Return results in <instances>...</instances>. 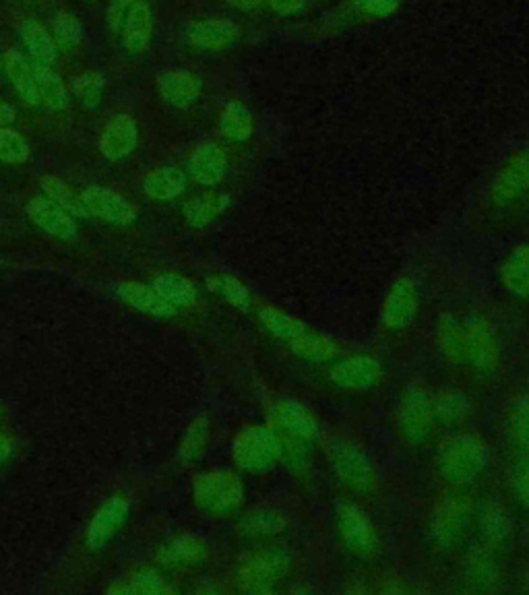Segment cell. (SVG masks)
Returning <instances> with one entry per match:
<instances>
[{"label":"cell","mask_w":529,"mask_h":595,"mask_svg":"<svg viewBox=\"0 0 529 595\" xmlns=\"http://www.w3.org/2000/svg\"><path fill=\"white\" fill-rule=\"evenodd\" d=\"M240 38V27L232 19H203L186 31V42L199 50H224Z\"/></svg>","instance_id":"603a6c76"},{"label":"cell","mask_w":529,"mask_h":595,"mask_svg":"<svg viewBox=\"0 0 529 595\" xmlns=\"http://www.w3.org/2000/svg\"><path fill=\"white\" fill-rule=\"evenodd\" d=\"M232 461L246 474H265L279 465V432L269 424H248L232 441Z\"/></svg>","instance_id":"52a82bcc"},{"label":"cell","mask_w":529,"mask_h":595,"mask_svg":"<svg viewBox=\"0 0 529 595\" xmlns=\"http://www.w3.org/2000/svg\"><path fill=\"white\" fill-rule=\"evenodd\" d=\"M0 416H3V414H0Z\"/></svg>","instance_id":"9f6ffc18"},{"label":"cell","mask_w":529,"mask_h":595,"mask_svg":"<svg viewBox=\"0 0 529 595\" xmlns=\"http://www.w3.org/2000/svg\"><path fill=\"white\" fill-rule=\"evenodd\" d=\"M329 379L333 385L346 391H370L383 379V364L379 358L370 354H350L339 356L331 362Z\"/></svg>","instance_id":"30bf717a"},{"label":"cell","mask_w":529,"mask_h":595,"mask_svg":"<svg viewBox=\"0 0 529 595\" xmlns=\"http://www.w3.org/2000/svg\"><path fill=\"white\" fill-rule=\"evenodd\" d=\"M476 523L472 500L463 494H445L428 519V540L434 550L451 554L468 542Z\"/></svg>","instance_id":"277c9868"},{"label":"cell","mask_w":529,"mask_h":595,"mask_svg":"<svg viewBox=\"0 0 529 595\" xmlns=\"http://www.w3.org/2000/svg\"><path fill=\"white\" fill-rule=\"evenodd\" d=\"M207 542L195 534H180L158 550V562L166 569H191L207 558Z\"/></svg>","instance_id":"cb8c5ba5"},{"label":"cell","mask_w":529,"mask_h":595,"mask_svg":"<svg viewBox=\"0 0 529 595\" xmlns=\"http://www.w3.org/2000/svg\"><path fill=\"white\" fill-rule=\"evenodd\" d=\"M503 567L499 560V550L482 544L474 548L463 560L461 583L468 591H492L501 583Z\"/></svg>","instance_id":"2e32d148"},{"label":"cell","mask_w":529,"mask_h":595,"mask_svg":"<svg viewBox=\"0 0 529 595\" xmlns=\"http://www.w3.org/2000/svg\"><path fill=\"white\" fill-rule=\"evenodd\" d=\"M420 308V292L416 281L410 277H399L389 288L383 306H381V325L387 331L408 329Z\"/></svg>","instance_id":"7c38bea8"},{"label":"cell","mask_w":529,"mask_h":595,"mask_svg":"<svg viewBox=\"0 0 529 595\" xmlns=\"http://www.w3.org/2000/svg\"><path fill=\"white\" fill-rule=\"evenodd\" d=\"M25 213L31 219V224L38 226L42 232L56 240L71 242L77 238V219L65 209H60L58 205L48 201L46 197L29 199L25 205Z\"/></svg>","instance_id":"ac0fdd59"},{"label":"cell","mask_w":529,"mask_h":595,"mask_svg":"<svg viewBox=\"0 0 529 595\" xmlns=\"http://www.w3.org/2000/svg\"><path fill=\"white\" fill-rule=\"evenodd\" d=\"M267 3V0H228V5L234 7V9H240V11H251V9H257L259 5Z\"/></svg>","instance_id":"f5cc1de1"},{"label":"cell","mask_w":529,"mask_h":595,"mask_svg":"<svg viewBox=\"0 0 529 595\" xmlns=\"http://www.w3.org/2000/svg\"><path fill=\"white\" fill-rule=\"evenodd\" d=\"M186 184H189V176L178 166H162L149 172L143 180V193L158 201V203H168L178 199L184 191Z\"/></svg>","instance_id":"4dcf8cb0"},{"label":"cell","mask_w":529,"mask_h":595,"mask_svg":"<svg viewBox=\"0 0 529 595\" xmlns=\"http://www.w3.org/2000/svg\"><path fill=\"white\" fill-rule=\"evenodd\" d=\"M356 5L366 15L389 17L399 7V0H356Z\"/></svg>","instance_id":"c3c4849f"},{"label":"cell","mask_w":529,"mask_h":595,"mask_svg":"<svg viewBox=\"0 0 529 595\" xmlns=\"http://www.w3.org/2000/svg\"><path fill=\"white\" fill-rule=\"evenodd\" d=\"M13 455V441L7 436L0 432V467H3Z\"/></svg>","instance_id":"816d5d0a"},{"label":"cell","mask_w":529,"mask_h":595,"mask_svg":"<svg viewBox=\"0 0 529 595\" xmlns=\"http://www.w3.org/2000/svg\"><path fill=\"white\" fill-rule=\"evenodd\" d=\"M193 503L209 517H230L246 503L242 478L228 467H211L193 480Z\"/></svg>","instance_id":"8992f818"},{"label":"cell","mask_w":529,"mask_h":595,"mask_svg":"<svg viewBox=\"0 0 529 595\" xmlns=\"http://www.w3.org/2000/svg\"><path fill=\"white\" fill-rule=\"evenodd\" d=\"M31 155L29 141L11 127H0V162L9 166L25 164Z\"/></svg>","instance_id":"ee69618b"},{"label":"cell","mask_w":529,"mask_h":595,"mask_svg":"<svg viewBox=\"0 0 529 595\" xmlns=\"http://www.w3.org/2000/svg\"><path fill=\"white\" fill-rule=\"evenodd\" d=\"M267 416H269V426H273L279 434L304 438V441H310V443L321 436L319 418L308 405H304L298 399H292V397L277 399L269 407Z\"/></svg>","instance_id":"8fae6325"},{"label":"cell","mask_w":529,"mask_h":595,"mask_svg":"<svg viewBox=\"0 0 529 595\" xmlns=\"http://www.w3.org/2000/svg\"><path fill=\"white\" fill-rule=\"evenodd\" d=\"M439 350L451 366L480 374H492L503 356L496 327L478 312L447 315L439 325Z\"/></svg>","instance_id":"6da1fadb"},{"label":"cell","mask_w":529,"mask_h":595,"mask_svg":"<svg viewBox=\"0 0 529 595\" xmlns=\"http://www.w3.org/2000/svg\"><path fill=\"white\" fill-rule=\"evenodd\" d=\"M220 131L226 139L236 143L251 139L255 131V120L251 110H248L240 100L228 102L220 116Z\"/></svg>","instance_id":"8d00e7d4"},{"label":"cell","mask_w":529,"mask_h":595,"mask_svg":"<svg viewBox=\"0 0 529 595\" xmlns=\"http://www.w3.org/2000/svg\"><path fill=\"white\" fill-rule=\"evenodd\" d=\"M333 527L339 544L358 558L377 556L381 548L375 521L354 500H339L333 509Z\"/></svg>","instance_id":"ba28073f"},{"label":"cell","mask_w":529,"mask_h":595,"mask_svg":"<svg viewBox=\"0 0 529 595\" xmlns=\"http://www.w3.org/2000/svg\"><path fill=\"white\" fill-rule=\"evenodd\" d=\"M474 401L461 389H443L441 393L432 395V412L437 426L459 428L465 420L472 416Z\"/></svg>","instance_id":"f546056e"},{"label":"cell","mask_w":529,"mask_h":595,"mask_svg":"<svg viewBox=\"0 0 529 595\" xmlns=\"http://www.w3.org/2000/svg\"><path fill=\"white\" fill-rule=\"evenodd\" d=\"M211 438V422L209 416H197L189 426H186L180 443H178V461L182 465H193L209 447Z\"/></svg>","instance_id":"836d02e7"},{"label":"cell","mask_w":529,"mask_h":595,"mask_svg":"<svg viewBox=\"0 0 529 595\" xmlns=\"http://www.w3.org/2000/svg\"><path fill=\"white\" fill-rule=\"evenodd\" d=\"M151 286L176 310L193 306L197 302V296H199L197 286L193 284L189 277H184L180 273H172V271L160 273L158 277H153Z\"/></svg>","instance_id":"d6a6232c"},{"label":"cell","mask_w":529,"mask_h":595,"mask_svg":"<svg viewBox=\"0 0 529 595\" xmlns=\"http://www.w3.org/2000/svg\"><path fill=\"white\" fill-rule=\"evenodd\" d=\"M158 91L168 106L184 110L201 98L203 83L191 71H164L158 77Z\"/></svg>","instance_id":"d4e9b609"},{"label":"cell","mask_w":529,"mask_h":595,"mask_svg":"<svg viewBox=\"0 0 529 595\" xmlns=\"http://www.w3.org/2000/svg\"><path fill=\"white\" fill-rule=\"evenodd\" d=\"M23 46L27 48L31 62L42 67H54L58 60V46L48 31V27L36 17H23L17 25Z\"/></svg>","instance_id":"484cf974"},{"label":"cell","mask_w":529,"mask_h":595,"mask_svg":"<svg viewBox=\"0 0 529 595\" xmlns=\"http://www.w3.org/2000/svg\"><path fill=\"white\" fill-rule=\"evenodd\" d=\"M325 457L335 480L354 494H372L381 484L379 467L364 447L346 436L325 438Z\"/></svg>","instance_id":"3957f363"},{"label":"cell","mask_w":529,"mask_h":595,"mask_svg":"<svg viewBox=\"0 0 529 595\" xmlns=\"http://www.w3.org/2000/svg\"><path fill=\"white\" fill-rule=\"evenodd\" d=\"M395 418L401 436L408 443H426L434 428H437V420H434L432 412V395L420 385L408 387L399 397Z\"/></svg>","instance_id":"9c48e42d"},{"label":"cell","mask_w":529,"mask_h":595,"mask_svg":"<svg viewBox=\"0 0 529 595\" xmlns=\"http://www.w3.org/2000/svg\"><path fill=\"white\" fill-rule=\"evenodd\" d=\"M17 120V110L13 104L0 100V127H11Z\"/></svg>","instance_id":"f907efd6"},{"label":"cell","mask_w":529,"mask_h":595,"mask_svg":"<svg viewBox=\"0 0 529 595\" xmlns=\"http://www.w3.org/2000/svg\"><path fill=\"white\" fill-rule=\"evenodd\" d=\"M73 93L87 110H98L106 93V79L96 71H85L73 79Z\"/></svg>","instance_id":"7bdbcfd3"},{"label":"cell","mask_w":529,"mask_h":595,"mask_svg":"<svg viewBox=\"0 0 529 595\" xmlns=\"http://www.w3.org/2000/svg\"><path fill=\"white\" fill-rule=\"evenodd\" d=\"M50 29L58 50L62 52H75L83 42V25L71 11H56Z\"/></svg>","instance_id":"60d3db41"},{"label":"cell","mask_w":529,"mask_h":595,"mask_svg":"<svg viewBox=\"0 0 529 595\" xmlns=\"http://www.w3.org/2000/svg\"><path fill=\"white\" fill-rule=\"evenodd\" d=\"M81 199L89 217H96L110 226H131L137 222V207L108 186H85Z\"/></svg>","instance_id":"4fadbf2b"},{"label":"cell","mask_w":529,"mask_h":595,"mask_svg":"<svg viewBox=\"0 0 529 595\" xmlns=\"http://www.w3.org/2000/svg\"><path fill=\"white\" fill-rule=\"evenodd\" d=\"M0 71H3V56H0Z\"/></svg>","instance_id":"db71d44e"},{"label":"cell","mask_w":529,"mask_h":595,"mask_svg":"<svg viewBox=\"0 0 529 595\" xmlns=\"http://www.w3.org/2000/svg\"><path fill=\"white\" fill-rule=\"evenodd\" d=\"M29 3H38V0H29Z\"/></svg>","instance_id":"11a10c76"},{"label":"cell","mask_w":529,"mask_h":595,"mask_svg":"<svg viewBox=\"0 0 529 595\" xmlns=\"http://www.w3.org/2000/svg\"><path fill=\"white\" fill-rule=\"evenodd\" d=\"M474 525L478 527L482 544L490 546L492 550H499V552L509 548V544L513 540V519L501 503H496V500L484 503L476 511Z\"/></svg>","instance_id":"44dd1931"},{"label":"cell","mask_w":529,"mask_h":595,"mask_svg":"<svg viewBox=\"0 0 529 595\" xmlns=\"http://www.w3.org/2000/svg\"><path fill=\"white\" fill-rule=\"evenodd\" d=\"M137 3V0H108L106 7V21L112 34H120V27L124 23V17L131 11V7Z\"/></svg>","instance_id":"7dc6e473"},{"label":"cell","mask_w":529,"mask_h":595,"mask_svg":"<svg viewBox=\"0 0 529 595\" xmlns=\"http://www.w3.org/2000/svg\"><path fill=\"white\" fill-rule=\"evenodd\" d=\"M509 432L521 451H529V395L519 399L511 410Z\"/></svg>","instance_id":"bcb514c9"},{"label":"cell","mask_w":529,"mask_h":595,"mask_svg":"<svg viewBox=\"0 0 529 595\" xmlns=\"http://www.w3.org/2000/svg\"><path fill=\"white\" fill-rule=\"evenodd\" d=\"M257 319L269 335L282 339L286 343L294 341L298 335H302L308 329V325L302 319L275 306H261L257 310Z\"/></svg>","instance_id":"e575fe53"},{"label":"cell","mask_w":529,"mask_h":595,"mask_svg":"<svg viewBox=\"0 0 529 595\" xmlns=\"http://www.w3.org/2000/svg\"><path fill=\"white\" fill-rule=\"evenodd\" d=\"M129 513L131 503L124 496H110L108 500H104L87 525L85 546L91 552H102L118 534L120 527L127 523Z\"/></svg>","instance_id":"9a60e30c"},{"label":"cell","mask_w":529,"mask_h":595,"mask_svg":"<svg viewBox=\"0 0 529 595\" xmlns=\"http://www.w3.org/2000/svg\"><path fill=\"white\" fill-rule=\"evenodd\" d=\"M290 531V519L273 505H257L248 509L240 523L238 536L251 544H273Z\"/></svg>","instance_id":"5bb4252c"},{"label":"cell","mask_w":529,"mask_h":595,"mask_svg":"<svg viewBox=\"0 0 529 595\" xmlns=\"http://www.w3.org/2000/svg\"><path fill=\"white\" fill-rule=\"evenodd\" d=\"M172 587L166 583V579L149 567L137 569L124 583H114L108 587V593H141V595H162L170 593Z\"/></svg>","instance_id":"ab89813d"},{"label":"cell","mask_w":529,"mask_h":595,"mask_svg":"<svg viewBox=\"0 0 529 595\" xmlns=\"http://www.w3.org/2000/svg\"><path fill=\"white\" fill-rule=\"evenodd\" d=\"M116 296L135 310L143 312L149 317L158 319H172L176 315V308L170 306L153 286L141 284V281H122L116 286Z\"/></svg>","instance_id":"4316f807"},{"label":"cell","mask_w":529,"mask_h":595,"mask_svg":"<svg viewBox=\"0 0 529 595\" xmlns=\"http://www.w3.org/2000/svg\"><path fill=\"white\" fill-rule=\"evenodd\" d=\"M279 465H284L294 474L306 472V467L310 465V441L279 434Z\"/></svg>","instance_id":"b9f144b4"},{"label":"cell","mask_w":529,"mask_h":595,"mask_svg":"<svg viewBox=\"0 0 529 595\" xmlns=\"http://www.w3.org/2000/svg\"><path fill=\"white\" fill-rule=\"evenodd\" d=\"M439 476L455 488L478 482L490 465V445L476 432H455L443 438L434 455Z\"/></svg>","instance_id":"7a4b0ae2"},{"label":"cell","mask_w":529,"mask_h":595,"mask_svg":"<svg viewBox=\"0 0 529 595\" xmlns=\"http://www.w3.org/2000/svg\"><path fill=\"white\" fill-rule=\"evenodd\" d=\"M153 38V9L147 0H137L120 27V44L129 54H145Z\"/></svg>","instance_id":"7402d4cb"},{"label":"cell","mask_w":529,"mask_h":595,"mask_svg":"<svg viewBox=\"0 0 529 595\" xmlns=\"http://www.w3.org/2000/svg\"><path fill=\"white\" fill-rule=\"evenodd\" d=\"M3 71L23 104L31 108L42 106L40 89L36 81V67L23 52H19L17 48H9L3 54Z\"/></svg>","instance_id":"ffe728a7"},{"label":"cell","mask_w":529,"mask_h":595,"mask_svg":"<svg viewBox=\"0 0 529 595\" xmlns=\"http://www.w3.org/2000/svg\"><path fill=\"white\" fill-rule=\"evenodd\" d=\"M36 81H38V89H40V98L42 104L52 110V112H62L69 108V89L65 79H62L52 67H42L36 65Z\"/></svg>","instance_id":"74e56055"},{"label":"cell","mask_w":529,"mask_h":595,"mask_svg":"<svg viewBox=\"0 0 529 595\" xmlns=\"http://www.w3.org/2000/svg\"><path fill=\"white\" fill-rule=\"evenodd\" d=\"M139 124L131 114H116L100 133V153L108 162H120L137 149Z\"/></svg>","instance_id":"d6986e66"},{"label":"cell","mask_w":529,"mask_h":595,"mask_svg":"<svg viewBox=\"0 0 529 595\" xmlns=\"http://www.w3.org/2000/svg\"><path fill=\"white\" fill-rule=\"evenodd\" d=\"M501 286L515 298H529V244L511 248L499 265Z\"/></svg>","instance_id":"f1b7e54d"},{"label":"cell","mask_w":529,"mask_h":595,"mask_svg":"<svg viewBox=\"0 0 529 595\" xmlns=\"http://www.w3.org/2000/svg\"><path fill=\"white\" fill-rule=\"evenodd\" d=\"M509 488L515 503L529 511V451H521V455L513 461L509 469Z\"/></svg>","instance_id":"f6af8a7d"},{"label":"cell","mask_w":529,"mask_h":595,"mask_svg":"<svg viewBox=\"0 0 529 595\" xmlns=\"http://www.w3.org/2000/svg\"><path fill=\"white\" fill-rule=\"evenodd\" d=\"M40 191H42V197H46L48 201H52L60 209H65L75 219L77 217H89L87 211H85L81 193H77L73 189V186H69L62 178H58V176H42L40 178Z\"/></svg>","instance_id":"d590c367"},{"label":"cell","mask_w":529,"mask_h":595,"mask_svg":"<svg viewBox=\"0 0 529 595\" xmlns=\"http://www.w3.org/2000/svg\"><path fill=\"white\" fill-rule=\"evenodd\" d=\"M294 356H298L304 362L310 364H331L341 356L339 341L329 337L327 333L306 329L302 335H298L294 341L288 343Z\"/></svg>","instance_id":"83f0119b"},{"label":"cell","mask_w":529,"mask_h":595,"mask_svg":"<svg viewBox=\"0 0 529 595\" xmlns=\"http://www.w3.org/2000/svg\"><path fill=\"white\" fill-rule=\"evenodd\" d=\"M290 569L292 554L286 548L277 546L275 542L261 544L240 558L234 583L244 593H271L288 577Z\"/></svg>","instance_id":"5b68a950"},{"label":"cell","mask_w":529,"mask_h":595,"mask_svg":"<svg viewBox=\"0 0 529 595\" xmlns=\"http://www.w3.org/2000/svg\"><path fill=\"white\" fill-rule=\"evenodd\" d=\"M184 172L201 186H215L226 178L228 155L215 141H203L189 153Z\"/></svg>","instance_id":"e0dca14e"},{"label":"cell","mask_w":529,"mask_h":595,"mask_svg":"<svg viewBox=\"0 0 529 595\" xmlns=\"http://www.w3.org/2000/svg\"><path fill=\"white\" fill-rule=\"evenodd\" d=\"M207 286L213 294L222 296L230 306H234L238 310H251V306L255 302L251 290L246 288L244 281H240L238 277H234L230 273L211 275L207 279Z\"/></svg>","instance_id":"f35d334b"},{"label":"cell","mask_w":529,"mask_h":595,"mask_svg":"<svg viewBox=\"0 0 529 595\" xmlns=\"http://www.w3.org/2000/svg\"><path fill=\"white\" fill-rule=\"evenodd\" d=\"M267 5L277 15H294L304 7V0H267Z\"/></svg>","instance_id":"681fc988"},{"label":"cell","mask_w":529,"mask_h":595,"mask_svg":"<svg viewBox=\"0 0 529 595\" xmlns=\"http://www.w3.org/2000/svg\"><path fill=\"white\" fill-rule=\"evenodd\" d=\"M230 203L232 199L224 193H205V195L193 197L182 205L184 222L195 230H203L211 226L217 217L224 215Z\"/></svg>","instance_id":"1f68e13d"}]
</instances>
